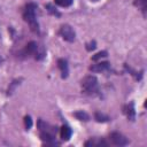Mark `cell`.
Listing matches in <instances>:
<instances>
[{
    "mask_svg": "<svg viewBox=\"0 0 147 147\" xmlns=\"http://www.w3.org/2000/svg\"><path fill=\"white\" fill-rule=\"evenodd\" d=\"M37 9H38V6H37L34 2L28 3V5L25 6V8H24V11H23V18H24V21L30 25V29H31L34 33L39 34L40 30H39V24H38V22H37V16H36Z\"/></svg>",
    "mask_w": 147,
    "mask_h": 147,
    "instance_id": "cell-1",
    "label": "cell"
},
{
    "mask_svg": "<svg viewBox=\"0 0 147 147\" xmlns=\"http://www.w3.org/2000/svg\"><path fill=\"white\" fill-rule=\"evenodd\" d=\"M82 91L91 96L99 94V83L95 76H86L82 80Z\"/></svg>",
    "mask_w": 147,
    "mask_h": 147,
    "instance_id": "cell-2",
    "label": "cell"
},
{
    "mask_svg": "<svg viewBox=\"0 0 147 147\" xmlns=\"http://www.w3.org/2000/svg\"><path fill=\"white\" fill-rule=\"evenodd\" d=\"M59 34L68 42H72L75 40V37H76V33L74 31V29L69 25V24H63L61 25L60 30H59Z\"/></svg>",
    "mask_w": 147,
    "mask_h": 147,
    "instance_id": "cell-3",
    "label": "cell"
},
{
    "mask_svg": "<svg viewBox=\"0 0 147 147\" xmlns=\"http://www.w3.org/2000/svg\"><path fill=\"white\" fill-rule=\"evenodd\" d=\"M109 138H110V141L116 146H126V145H129V139L119 132H113L109 136Z\"/></svg>",
    "mask_w": 147,
    "mask_h": 147,
    "instance_id": "cell-4",
    "label": "cell"
},
{
    "mask_svg": "<svg viewBox=\"0 0 147 147\" xmlns=\"http://www.w3.org/2000/svg\"><path fill=\"white\" fill-rule=\"evenodd\" d=\"M37 52H38V45H37V42H36V41H30V42L25 46V48L22 51V55H24V56L34 55V56H36Z\"/></svg>",
    "mask_w": 147,
    "mask_h": 147,
    "instance_id": "cell-5",
    "label": "cell"
},
{
    "mask_svg": "<svg viewBox=\"0 0 147 147\" xmlns=\"http://www.w3.org/2000/svg\"><path fill=\"white\" fill-rule=\"evenodd\" d=\"M57 67H59V69H60V71H61V77H62L63 79H65V78L68 77V75H69V67H68L67 60H64V59H59V60H57Z\"/></svg>",
    "mask_w": 147,
    "mask_h": 147,
    "instance_id": "cell-6",
    "label": "cell"
},
{
    "mask_svg": "<svg viewBox=\"0 0 147 147\" xmlns=\"http://www.w3.org/2000/svg\"><path fill=\"white\" fill-rule=\"evenodd\" d=\"M109 63L108 62H99L96 64H93L90 67V70L93 72H101V71H106L109 69Z\"/></svg>",
    "mask_w": 147,
    "mask_h": 147,
    "instance_id": "cell-7",
    "label": "cell"
},
{
    "mask_svg": "<svg viewBox=\"0 0 147 147\" xmlns=\"http://www.w3.org/2000/svg\"><path fill=\"white\" fill-rule=\"evenodd\" d=\"M124 113L126 114V117H127V119H130V121H134V118H136V110H134V103H133V102H130L129 105H126V107H125V110H124Z\"/></svg>",
    "mask_w": 147,
    "mask_h": 147,
    "instance_id": "cell-8",
    "label": "cell"
},
{
    "mask_svg": "<svg viewBox=\"0 0 147 147\" xmlns=\"http://www.w3.org/2000/svg\"><path fill=\"white\" fill-rule=\"evenodd\" d=\"M71 134H72V130L68 126V125H63L60 130V136L62 138V140L64 141H68L70 138H71Z\"/></svg>",
    "mask_w": 147,
    "mask_h": 147,
    "instance_id": "cell-9",
    "label": "cell"
},
{
    "mask_svg": "<svg viewBox=\"0 0 147 147\" xmlns=\"http://www.w3.org/2000/svg\"><path fill=\"white\" fill-rule=\"evenodd\" d=\"M133 5H134L136 7H138V8L142 11L144 16H146V5H147V0H134V1H133Z\"/></svg>",
    "mask_w": 147,
    "mask_h": 147,
    "instance_id": "cell-10",
    "label": "cell"
},
{
    "mask_svg": "<svg viewBox=\"0 0 147 147\" xmlns=\"http://www.w3.org/2000/svg\"><path fill=\"white\" fill-rule=\"evenodd\" d=\"M74 116H75L77 119H79V121H84V122H87V121L90 119L88 114L85 113V111H83V110H78V111L74 113Z\"/></svg>",
    "mask_w": 147,
    "mask_h": 147,
    "instance_id": "cell-11",
    "label": "cell"
},
{
    "mask_svg": "<svg viewBox=\"0 0 147 147\" xmlns=\"http://www.w3.org/2000/svg\"><path fill=\"white\" fill-rule=\"evenodd\" d=\"M94 118L96 119V122H100V123H105V122H108V121L110 119L107 115H105V114H102V113H99V111H96V113L94 114Z\"/></svg>",
    "mask_w": 147,
    "mask_h": 147,
    "instance_id": "cell-12",
    "label": "cell"
},
{
    "mask_svg": "<svg viewBox=\"0 0 147 147\" xmlns=\"http://www.w3.org/2000/svg\"><path fill=\"white\" fill-rule=\"evenodd\" d=\"M45 8L47 9V11H48L49 14H52V15H54V16H56V17H60V16H61V14L57 11V9H56L53 5L47 3V5H45Z\"/></svg>",
    "mask_w": 147,
    "mask_h": 147,
    "instance_id": "cell-13",
    "label": "cell"
},
{
    "mask_svg": "<svg viewBox=\"0 0 147 147\" xmlns=\"http://www.w3.org/2000/svg\"><path fill=\"white\" fill-rule=\"evenodd\" d=\"M85 146H107V142L103 140H88L85 142Z\"/></svg>",
    "mask_w": 147,
    "mask_h": 147,
    "instance_id": "cell-14",
    "label": "cell"
},
{
    "mask_svg": "<svg viewBox=\"0 0 147 147\" xmlns=\"http://www.w3.org/2000/svg\"><path fill=\"white\" fill-rule=\"evenodd\" d=\"M54 2L61 7H69V6H71L72 0H54Z\"/></svg>",
    "mask_w": 147,
    "mask_h": 147,
    "instance_id": "cell-15",
    "label": "cell"
},
{
    "mask_svg": "<svg viewBox=\"0 0 147 147\" xmlns=\"http://www.w3.org/2000/svg\"><path fill=\"white\" fill-rule=\"evenodd\" d=\"M107 54H108V53H107L106 51L99 52V53H96L94 56H92V60H93V61H98V60H100V59H102V57H106Z\"/></svg>",
    "mask_w": 147,
    "mask_h": 147,
    "instance_id": "cell-16",
    "label": "cell"
},
{
    "mask_svg": "<svg viewBox=\"0 0 147 147\" xmlns=\"http://www.w3.org/2000/svg\"><path fill=\"white\" fill-rule=\"evenodd\" d=\"M24 126H25V130H30L31 126H32V119L30 116H25L24 117Z\"/></svg>",
    "mask_w": 147,
    "mask_h": 147,
    "instance_id": "cell-17",
    "label": "cell"
},
{
    "mask_svg": "<svg viewBox=\"0 0 147 147\" xmlns=\"http://www.w3.org/2000/svg\"><path fill=\"white\" fill-rule=\"evenodd\" d=\"M95 47H96V44H95L94 40L88 42V44H86V49L87 51H93V49H95Z\"/></svg>",
    "mask_w": 147,
    "mask_h": 147,
    "instance_id": "cell-18",
    "label": "cell"
},
{
    "mask_svg": "<svg viewBox=\"0 0 147 147\" xmlns=\"http://www.w3.org/2000/svg\"><path fill=\"white\" fill-rule=\"evenodd\" d=\"M2 61H3V60H2V57H1V56H0V64H1V63H2Z\"/></svg>",
    "mask_w": 147,
    "mask_h": 147,
    "instance_id": "cell-19",
    "label": "cell"
},
{
    "mask_svg": "<svg viewBox=\"0 0 147 147\" xmlns=\"http://www.w3.org/2000/svg\"><path fill=\"white\" fill-rule=\"evenodd\" d=\"M93 1H98V0H93Z\"/></svg>",
    "mask_w": 147,
    "mask_h": 147,
    "instance_id": "cell-20",
    "label": "cell"
}]
</instances>
